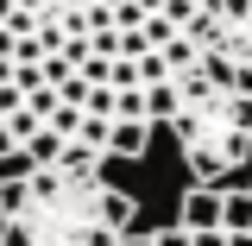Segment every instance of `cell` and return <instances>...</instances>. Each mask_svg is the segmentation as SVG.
I'll return each instance as SVG.
<instances>
[{
    "label": "cell",
    "mask_w": 252,
    "mask_h": 246,
    "mask_svg": "<svg viewBox=\"0 0 252 246\" xmlns=\"http://www.w3.org/2000/svg\"><path fill=\"white\" fill-rule=\"evenodd\" d=\"M139 202L101 177V164H44L0 177V246H120Z\"/></svg>",
    "instance_id": "6da1fadb"
},
{
    "label": "cell",
    "mask_w": 252,
    "mask_h": 246,
    "mask_svg": "<svg viewBox=\"0 0 252 246\" xmlns=\"http://www.w3.org/2000/svg\"><path fill=\"white\" fill-rule=\"evenodd\" d=\"M177 89V114H170V139L183 152L195 183H227L233 171L252 164V95L220 57H202L189 76L170 82Z\"/></svg>",
    "instance_id": "7a4b0ae2"
},
{
    "label": "cell",
    "mask_w": 252,
    "mask_h": 246,
    "mask_svg": "<svg viewBox=\"0 0 252 246\" xmlns=\"http://www.w3.org/2000/svg\"><path fill=\"white\" fill-rule=\"evenodd\" d=\"M183 38L202 57H220L240 76V89L252 95V0H208V6L189 19Z\"/></svg>",
    "instance_id": "3957f363"
},
{
    "label": "cell",
    "mask_w": 252,
    "mask_h": 246,
    "mask_svg": "<svg viewBox=\"0 0 252 246\" xmlns=\"http://www.w3.org/2000/svg\"><path fill=\"white\" fill-rule=\"evenodd\" d=\"M177 227L183 234H220V189L215 183H189L177 202Z\"/></svg>",
    "instance_id": "277c9868"
},
{
    "label": "cell",
    "mask_w": 252,
    "mask_h": 246,
    "mask_svg": "<svg viewBox=\"0 0 252 246\" xmlns=\"http://www.w3.org/2000/svg\"><path fill=\"white\" fill-rule=\"evenodd\" d=\"M220 234H252V189L220 183Z\"/></svg>",
    "instance_id": "5b68a950"
},
{
    "label": "cell",
    "mask_w": 252,
    "mask_h": 246,
    "mask_svg": "<svg viewBox=\"0 0 252 246\" xmlns=\"http://www.w3.org/2000/svg\"><path fill=\"white\" fill-rule=\"evenodd\" d=\"M145 145H152L145 120H114L107 126V158H145Z\"/></svg>",
    "instance_id": "8992f818"
},
{
    "label": "cell",
    "mask_w": 252,
    "mask_h": 246,
    "mask_svg": "<svg viewBox=\"0 0 252 246\" xmlns=\"http://www.w3.org/2000/svg\"><path fill=\"white\" fill-rule=\"evenodd\" d=\"M158 57H164V70H170V82H177V76H189V70L202 63V51H195V44H189L183 32H177V38H170V44H164Z\"/></svg>",
    "instance_id": "52a82bcc"
},
{
    "label": "cell",
    "mask_w": 252,
    "mask_h": 246,
    "mask_svg": "<svg viewBox=\"0 0 252 246\" xmlns=\"http://www.w3.org/2000/svg\"><path fill=\"white\" fill-rule=\"evenodd\" d=\"M114 120H145V89H126V95H114Z\"/></svg>",
    "instance_id": "ba28073f"
},
{
    "label": "cell",
    "mask_w": 252,
    "mask_h": 246,
    "mask_svg": "<svg viewBox=\"0 0 252 246\" xmlns=\"http://www.w3.org/2000/svg\"><path fill=\"white\" fill-rule=\"evenodd\" d=\"M145 44H152V51H164V44H170V38H177V26H170V19H164V13H152V19H145Z\"/></svg>",
    "instance_id": "9c48e42d"
},
{
    "label": "cell",
    "mask_w": 252,
    "mask_h": 246,
    "mask_svg": "<svg viewBox=\"0 0 252 246\" xmlns=\"http://www.w3.org/2000/svg\"><path fill=\"white\" fill-rule=\"evenodd\" d=\"M152 246H189V234H183V227H158Z\"/></svg>",
    "instance_id": "30bf717a"
},
{
    "label": "cell",
    "mask_w": 252,
    "mask_h": 246,
    "mask_svg": "<svg viewBox=\"0 0 252 246\" xmlns=\"http://www.w3.org/2000/svg\"><path fill=\"white\" fill-rule=\"evenodd\" d=\"M189 246H227V234H189Z\"/></svg>",
    "instance_id": "8fae6325"
},
{
    "label": "cell",
    "mask_w": 252,
    "mask_h": 246,
    "mask_svg": "<svg viewBox=\"0 0 252 246\" xmlns=\"http://www.w3.org/2000/svg\"><path fill=\"white\" fill-rule=\"evenodd\" d=\"M19 152V145H13V133H6V126H0V164H6V158Z\"/></svg>",
    "instance_id": "7c38bea8"
},
{
    "label": "cell",
    "mask_w": 252,
    "mask_h": 246,
    "mask_svg": "<svg viewBox=\"0 0 252 246\" xmlns=\"http://www.w3.org/2000/svg\"><path fill=\"white\" fill-rule=\"evenodd\" d=\"M120 246H152V234H126V240Z\"/></svg>",
    "instance_id": "4fadbf2b"
},
{
    "label": "cell",
    "mask_w": 252,
    "mask_h": 246,
    "mask_svg": "<svg viewBox=\"0 0 252 246\" xmlns=\"http://www.w3.org/2000/svg\"><path fill=\"white\" fill-rule=\"evenodd\" d=\"M227 246H252V234H227Z\"/></svg>",
    "instance_id": "5bb4252c"
},
{
    "label": "cell",
    "mask_w": 252,
    "mask_h": 246,
    "mask_svg": "<svg viewBox=\"0 0 252 246\" xmlns=\"http://www.w3.org/2000/svg\"><path fill=\"white\" fill-rule=\"evenodd\" d=\"M189 6H208V0H189Z\"/></svg>",
    "instance_id": "9a60e30c"
},
{
    "label": "cell",
    "mask_w": 252,
    "mask_h": 246,
    "mask_svg": "<svg viewBox=\"0 0 252 246\" xmlns=\"http://www.w3.org/2000/svg\"><path fill=\"white\" fill-rule=\"evenodd\" d=\"M246 189H252V177H246Z\"/></svg>",
    "instance_id": "2e32d148"
}]
</instances>
